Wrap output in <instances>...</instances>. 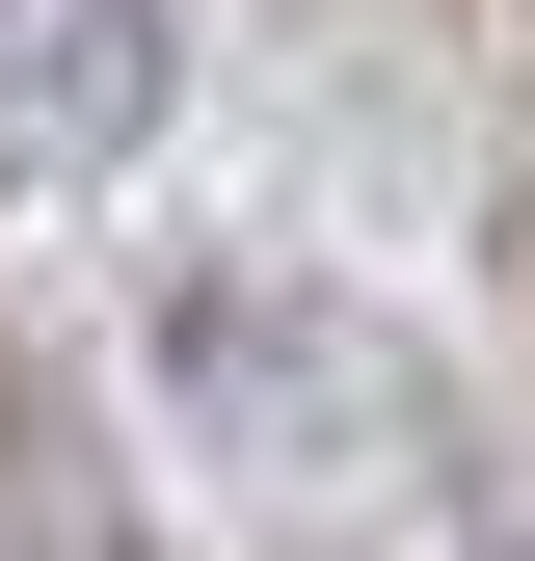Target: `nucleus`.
Wrapping results in <instances>:
<instances>
[{
  "label": "nucleus",
  "mask_w": 535,
  "mask_h": 561,
  "mask_svg": "<svg viewBox=\"0 0 535 561\" xmlns=\"http://www.w3.org/2000/svg\"><path fill=\"white\" fill-rule=\"evenodd\" d=\"M0 535H27V561L81 535V428H54V375H27V347H0Z\"/></svg>",
  "instance_id": "1"
},
{
  "label": "nucleus",
  "mask_w": 535,
  "mask_h": 561,
  "mask_svg": "<svg viewBox=\"0 0 535 561\" xmlns=\"http://www.w3.org/2000/svg\"><path fill=\"white\" fill-rule=\"evenodd\" d=\"M482 267H509V295H535V187H509V215H482Z\"/></svg>",
  "instance_id": "2"
}]
</instances>
